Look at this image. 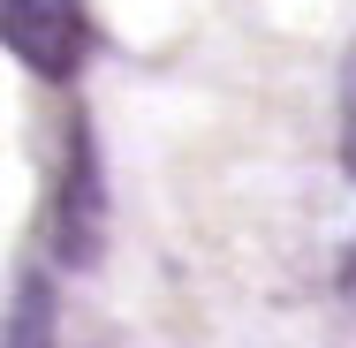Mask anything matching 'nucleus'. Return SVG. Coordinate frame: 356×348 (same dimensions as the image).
<instances>
[{"label":"nucleus","mask_w":356,"mask_h":348,"mask_svg":"<svg viewBox=\"0 0 356 348\" xmlns=\"http://www.w3.org/2000/svg\"><path fill=\"white\" fill-rule=\"evenodd\" d=\"M54 326H61L54 280H46V273H23L15 295H8V348H54Z\"/></svg>","instance_id":"7ed1b4c3"},{"label":"nucleus","mask_w":356,"mask_h":348,"mask_svg":"<svg viewBox=\"0 0 356 348\" xmlns=\"http://www.w3.org/2000/svg\"><path fill=\"white\" fill-rule=\"evenodd\" d=\"M0 38L8 53L46 83H69L91 53V23H83V0H0Z\"/></svg>","instance_id":"f257e3e1"},{"label":"nucleus","mask_w":356,"mask_h":348,"mask_svg":"<svg viewBox=\"0 0 356 348\" xmlns=\"http://www.w3.org/2000/svg\"><path fill=\"white\" fill-rule=\"evenodd\" d=\"M54 250H61V265H99V250H106V182H99V144L83 122L69 129V167H61V197H54Z\"/></svg>","instance_id":"f03ea898"},{"label":"nucleus","mask_w":356,"mask_h":348,"mask_svg":"<svg viewBox=\"0 0 356 348\" xmlns=\"http://www.w3.org/2000/svg\"><path fill=\"white\" fill-rule=\"evenodd\" d=\"M341 295H349V310H356V250H349V265H341Z\"/></svg>","instance_id":"20e7f679"}]
</instances>
